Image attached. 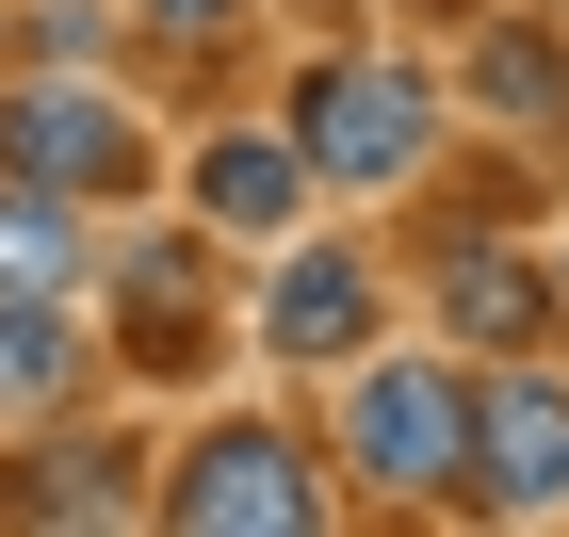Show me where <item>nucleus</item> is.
<instances>
[{"label":"nucleus","mask_w":569,"mask_h":537,"mask_svg":"<svg viewBox=\"0 0 569 537\" xmlns=\"http://www.w3.org/2000/svg\"><path fill=\"white\" fill-rule=\"evenodd\" d=\"M261 342L342 375V358L375 342V277H358V261H326V245H293V261H277V294H261Z\"/></svg>","instance_id":"0eeeda50"},{"label":"nucleus","mask_w":569,"mask_h":537,"mask_svg":"<svg viewBox=\"0 0 569 537\" xmlns=\"http://www.w3.org/2000/svg\"><path fill=\"white\" fill-rule=\"evenodd\" d=\"M196 212L244 228V245H277V228L309 212V147H293V131H228V147H196Z\"/></svg>","instance_id":"6e6552de"},{"label":"nucleus","mask_w":569,"mask_h":537,"mask_svg":"<svg viewBox=\"0 0 569 537\" xmlns=\"http://www.w3.org/2000/svg\"><path fill=\"white\" fill-rule=\"evenodd\" d=\"M293 147H309V179H407L439 147V82H407L375 49H326L293 82Z\"/></svg>","instance_id":"f03ea898"},{"label":"nucleus","mask_w":569,"mask_h":537,"mask_svg":"<svg viewBox=\"0 0 569 537\" xmlns=\"http://www.w3.org/2000/svg\"><path fill=\"white\" fill-rule=\"evenodd\" d=\"M131 17H147V49H228L244 0H131Z\"/></svg>","instance_id":"4468645a"},{"label":"nucleus","mask_w":569,"mask_h":537,"mask_svg":"<svg viewBox=\"0 0 569 537\" xmlns=\"http://www.w3.org/2000/svg\"><path fill=\"white\" fill-rule=\"evenodd\" d=\"M553 310H569V294L521 261V245H488V228L439 245V326H456V342H505V358H521V342H553Z\"/></svg>","instance_id":"423d86ee"},{"label":"nucleus","mask_w":569,"mask_h":537,"mask_svg":"<svg viewBox=\"0 0 569 537\" xmlns=\"http://www.w3.org/2000/svg\"><path fill=\"white\" fill-rule=\"evenodd\" d=\"M342 456L391 505H456V473H472V375H439V358H358Z\"/></svg>","instance_id":"f257e3e1"},{"label":"nucleus","mask_w":569,"mask_h":537,"mask_svg":"<svg viewBox=\"0 0 569 537\" xmlns=\"http://www.w3.org/2000/svg\"><path fill=\"white\" fill-rule=\"evenodd\" d=\"M553 294H569V261H553Z\"/></svg>","instance_id":"dca6fc26"},{"label":"nucleus","mask_w":569,"mask_h":537,"mask_svg":"<svg viewBox=\"0 0 569 537\" xmlns=\"http://www.w3.org/2000/svg\"><path fill=\"white\" fill-rule=\"evenodd\" d=\"M163 521H196V537H309V521H326L309 440H277V424H212V440L163 473Z\"/></svg>","instance_id":"7ed1b4c3"},{"label":"nucleus","mask_w":569,"mask_h":537,"mask_svg":"<svg viewBox=\"0 0 569 537\" xmlns=\"http://www.w3.org/2000/svg\"><path fill=\"white\" fill-rule=\"evenodd\" d=\"M472 98L505 115V131L569 147V33H537V17H472Z\"/></svg>","instance_id":"1a4fd4ad"},{"label":"nucleus","mask_w":569,"mask_h":537,"mask_svg":"<svg viewBox=\"0 0 569 537\" xmlns=\"http://www.w3.org/2000/svg\"><path fill=\"white\" fill-rule=\"evenodd\" d=\"M82 391V326H66V294H0V424L17 407H66Z\"/></svg>","instance_id":"f8f14e48"},{"label":"nucleus","mask_w":569,"mask_h":537,"mask_svg":"<svg viewBox=\"0 0 569 537\" xmlns=\"http://www.w3.org/2000/svg\"><path fill=\"white\" fill-rule=\"evenodd\" d=\"M0 179H49V196H131V179H147V131H131L98 82H17V98H0Z\"/></svg>","instance_id":"39448f33"},{"label":"nucleus","mask_w":569,"mask_h":537,"mask_svg":"<svg viewBox=\"0 0 569 537\" xmlns=\"http://www.w3.org/2000/svg\"><path fill=\"white\" fill-rule=\"evenodd\" d=\"M423 17H472V0H423Z\"/></svg>","instance_id":"2eb2a0df"},{"label":"nucleus","mask_w":569,"mask_h":537,"mask_svg":"<svg viewBox=\"0 0 569 537\" xmlns=\"http://www.w3.org/2000/svg\"><path fill=\"white\" fill-rule=\"evenodd\" d=\"M114 326H131L114 358H147V375H196V358H212V326H196V245H147V261H131V294H114Z\"/></svg>","instance_id":"9d476101"},{"label":"nucleus","mask_w":569,"mask_h":537,"mask_svg":"<svg viewBox=\"0 0 569 537\" xmlns=\"http://www.w3.org/2000/svg\"><path fill=\"white\" fill-rule=\"evenodd\" d=\"M0 294H82V196L0 179Z\"/></svg>","instance_id":"9b49d317"},{"label":"nucleus","mask_w":569,"mask_h":537,"mask_svg":"<svg viewBox=\"0 0 569 537\" xmlns=\"http://www.w3.org/2000/svg\"><path fill=\"white\" fill-rule=\"evenodd\" d=\"M17 521H131V456H114V440H82V456H33Z\"/></svg>","instance_id":"ddd939ff"},{"label":"nucleus","mask_w":569,"mask_h":537,"mask_svg":"<svg viewBox=\"0 0 569 537\" xmlns=\"http://www.w3.org/2000/svg\"><path fill=\"white\" fill-rule=\"evenodd\" d=\"M456 505H488V521H553L569 505V391L553 375H472V473H456Z\"/></svg>","instance_id":"20e7f679"}]
</instances>
